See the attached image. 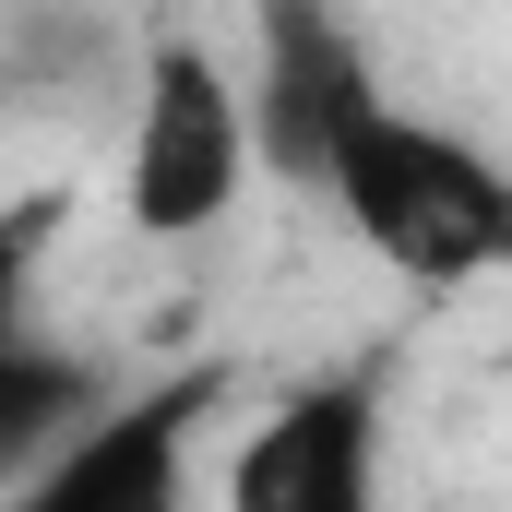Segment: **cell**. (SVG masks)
Returning <instances> with one entry per match:
<instances>
[{"label": "cell", "instance_id": "cell-1", "mask_svg": "<svg viewBox=\"0 0 512 512\" xmlns=\"http://www.w3.org/2000/svg\"><path fill=\"white\" fill-rule=\"evenodd\" d=\"M346 227H358V251L405 274L417 298H453V286H489L512 262V179L465 143V131L417 120V108H393L370 96L358 120L334 131V155H322V179H310Z\"/></svg>", "mask_w": 512, "mask_h": 512}, {"label": "cell", "instance_id": "cell-2", "mask_svg": "<svg viewBox=\"0 0 512 512\" xmlns=\"http://www.w3.org/2000/svg\"><path fill=\"white\" fill-rule=\"evenodd\" d=\"M251 120H239V84L203 36H155L143 48V96L120 131V215L131 239H203L239 215L251 191Z\"/></svg>", "mask_w": 512, "mask_h": 512}, {"label": "cell", "instance_id": "cell-3", "mask_svg": "<svg viewBox=\"0 0 512 512\" xmlns=\"http://www.w3.org/2000/svg\"><path fill=\"white\" fill-rule=\"evenodd\" d=\"M227 512H382V358L274 393L227 453Z\"/></svg>", "mask_w": 512, "mask_h": 512}, {"label": "cell", "instance_id": "cell-4", "mask_svg": "<svg viewBox=\"0 0 512 512\" xmlns=\"http://www.w3.org/2000/svg\"><path fill=\"white\" fill-rule=\"evenodd\" d=\"M227 405V370H167L143 393H108L0 512H191V441Z\"/></svg>", "mask_w": 512, "mask_h": 512}, {"label": "cell", "instance_id": "cell-5", "mask_svg": "<svg viewBox=\"0 0 512 512\" xmlns=\"http://www.w3.org/2000/svg\"><path fill=\"white\" fill-rule=\"evenodd\" d=\"M251 48H262V72L239 84L251 167H274V179L310 191L322 155H334V131L382 96V72H370V48L346 36L334 0H251Z\"/></svg>", "mask_w": 512, "mask_h": 512}, {"label": "cell", "instance_id": "cell-6", "mask_svg": "<svg viewBox=\"0 0 512 512\" xmlns=\"http://www.w3.org/2000/svg\"><path fill=\"white\" fill-rule=\"evenodd\" d=\"M108 393L120 382H108L96 358H72V346H48V334H12V346H0V489H24Z\"/></svg>", "mask_w": 512, "mask_h": 512}, {"label": "cell", "instance_id": "cell-7", "mask_svg": "<svg viewBox=\"0 0 512 512\" xmlns=\"http://www.w3.org/2000/svg\"><path fill=\"white\" fill-rule=\"evenodd\" d=\"M60 227H72L60 191H12V203H0V346L36 334V274H48V251H60Z\"/></svg>", "mask_w": 512, "mask_h": 512}]
</instances>
